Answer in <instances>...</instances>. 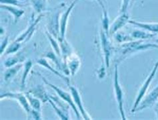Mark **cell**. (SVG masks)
I'll use <instances>...</instances> for the list:
<instances>
[{
  "mask_svg": "<svg viewBox=\"0 0 158 120\" xmlns=\"http://www.w3.org/2000/svg\"><path fill=\"white\" fill-rule=\"evenodd\" d=\"M40 76L41 77V78H42L43 81H44V82H45V84L49 85V86L51 88H52L53 90H55L56 92L58 94V96H59L62 99H64V100L65 101L67 102V103H68V104H69L71 107H72L73 111H75V113H76V115H77V118L80 119V114H79V113H78L77 108V107H76V104H75L74 101H73L72 96H71L68 93L65 92V91L62 90L61 89L58 87H57V86H56V85H54L50 83V82H49L46 79H45V78L44 77H42V75H41V74H40Z\"/></svg>",
  "mask_w": 158,
  "mask_h": 120,
  "instance_id": "1",
  "label": "cell"
},
{
  "mask_svg": "<svg viewBox=\"0 0 158 120\" xmlns=\"http://www.w3.org/2000/svg\"><path fill=\"white\" fill-rule=\"evenodd\" d=\"M114 92L116 100H117L119 110L120 112V115L122 119H126V116H125V113L123 111V91L119 83V78H118V66L116 65L115 67V75H114Z\"/></svg>",
  "mask_w": 158,
  "mask_h": 120,
  "instance_id": "2",
  "label": "cell"
},
{
  "mask_svg": "<svg viewBox=\"0 0 158 120\" xmlns=\"http://www.w3.org/2000/svg\"><path fill=\"white\" fill-rule=\"evenodd\" d=\"M3 98H10V99H14L17 100L20 105L23 107L24 110L26 111L27 114H31L32 108L29 103L28 99H27V97L24 96L22 93H11V92H7L4 94L1 95V99Z\"/></svg>",
  "mask_w": 158,
  "mask_h": 120,
  "instance_id": "3",
  "label": "cell"
},
{
  "mask_svg": "<svg viewBox=\"0 0 158 120\" xmlns=\"http://www.w3.org/2000/svg\"><path fill=\"white\" fill-rule=\"evenodd\" d=\"M157 68H158V60L157 61V63H156L154 67H153V69L152 70V71L151 72L150 74H149L148 78H147L146 81H145L143 86L141 87V89L139 90V93H138V97H137V99H136V100H135V103H134V108H133V109H132L133 112H134L137 107H138V105L139 104V102L141 101V99L143 97L144 95L145 94V93H146L147 90H148V89L149 87V85H150V83H151L152 80L153 79V77H154L155 74H156V73L157 72Z\"/></svg>",
  "mask_w": 158,
  "mask_h": 120,
  "instance_id": "4",
  "label": "cell"
},
{
  "mask_svg": "<svg viewBox=\"0 0 158 120\" xmlns=\"http://www.w3.org/2000/svg\"><path fill=\"white\" fill-rule=\"evenodd\" d=\"M69 89L71 91V93H72V96L73 99V101L75 103V104H76V105H77L79 109H80V113L83 115V117H84V119H91V118L89 116V115L86 113L84 107V106H83L81 98V97L80 96V93H79L77 89L75 88L74 87H72V86H69Z\"/></svg>",
  "mask_w": 158,
  "mask_h": 120,
  "instance_id": "5",
  "label": "cell"
},
{
  "mask_svg": "<svg viewBox=\"0 0 158 120\" xmlns=\"http://www.w3.org/2000/svg\"><path fill=\"white\" fill-rule=\"evenodd\" d=\"M157 98H158V86L156 87L148 95V97L145 99V100L142 102V103H141L139 107H137L135 111H138L147 108L148 107H150L153 103L157 100Z\"/></svg>",
  "mask_w": 158,
  "mask_h": 120,
  "instance_id": "6",
  "label": "cell"
},
{
  "mask_svg": "<svg viewBox=\"0 0 158 120\" xmlns=\"http://www.w3.org/2000/svg\"><path fill=\"white\" fill-rule=\"evenodd\" d=\"M106 33V32H105ZM104 32L101 31V40H102V45L103 54H104L106 64L107 67H109L110 65V44L107 36Z\"/></svg>",
  "mask_w": 158,
  "mask_h": 120,
  "instance_id": "7",
  "label": "cell"
},
{
  "mask_svg": "<svg viewBox=\"0 0 158 120\" xmlns=\"http://www.w3.org/2000/svg\"><path fill=\"white\" fill-rule=\"evenodd\" d=\"M77 0H75V1L71 4V6L68 8V10L66 11L65 13L62 16V18L61 20V23H60V39L63 40L64 39L65 37V29H66V24H67V21L68 19V16L70 14V11L72 10V8L74 7L75 4L77 2Z\"/></svg>",
  "mask_w": 158,
  "mask_h": 120,
  "instance_id": "8",
  "label": "cell"
},
{
  "mask_svg": "<svg viewBox=\"0 0 158 120\" xmlns=\"http://www.w3.org/2000/svg\"><path fill=\"white\" fill-rule=\"evenodd\" d=\"M128 15L126 14H122V16H119L118 19L114 22L111 28V34H114L116 31L118 30L120 28L123 26L128 22Z\"/></svg>",
  "mask_w": 158,
  "mask_h": 120,
  "instance_id": "9",
  "label": "cell"
},
{
  "mask_svg": "<svg viewBox=\"0 0 158 120\" xmlns=\"http://www.w3.org/2000/svg\"><path fill=\"white\" fill-rule=\"evenodd\" d=\"M48 101L49 103H50V104L53 106V109L56 111V112L57 113V114L58 115H59L60 118L61 119H64V120L69 119L68 111H67V110H66L65 108H64V105H62L61 104H60L59 107L57 106V105L55 104V102H54L53 100H52V99L49 97L48 98Z\"/></svg>",
  "mask_w": 158,
  "mask_h": 120,
  "instance_id": "10",
  "label": "cell"
},
{
  "mask_svg": "<svg viewBox=\"0 0 158 120\" xmlns=\"http://www.w3.org/2000/svg\"><path fill=\"white\" fill-rule=\"evenodd\" d=\"M37 63L40 64L41 66H42V67H45V68H46V69H49V71H51L52 72H53L54 74H56V75L59 76L61 78H62V79H63L65 82H67V83L69 85V78H68V77H66L65 76L62 75V74H60L59 72L56 71L55 69H53L51 67V66L49 64V63H48V61L46 60V59H39L38 60H37Z\"/></svg>",
  "mask_w": 158,
  "mask_h": 120,
  "instance_id": "11",
  "label": "cell"
},
{
  "mask_svg": "<svg viewBox=\"0 0 158 120\" xmlns=\"http://www.w3.org/2000/svg\"><path fill=\"white\" fill-rule=\"evenodd\" d=\"M129 23L132 24L135 26H138L139 28L145 29L152 32H158V24H143V23H139L134 21H128Z\"/></svg>",
  "mask_w": 158,
  "mask_h": 120,
  "instance_id": "12",
  "label": "cell"
},
{
  "mask_svg": "<svg viewBox=\"0 0 158 120\" xmlns=\"http://www.w3.org/2000/svg\"><path fill=\"white\" fill-rule=\"evenodd\" d=\"M26 97L28 99L29 103L32 109L40 111L41 110V102L40 99L36 97H33L31 95H30V93H26Z\"/></svg>",
  "mask_w": 158,
  "mask_h": 120,
  "instance_id": "13",
  "label": "cell"
},
{
  "mask_svg": "<svg viewBox=\"0 0 158 120\" xmlns=\"http://www.w3.org/2000/svg\"><path fill=\"white\" fill-rule=\"evenodd\" d=\"M32 67V62L31 60H27L26 64H25V67L23 70V73L22 74V83H21V89L23 90L25 87H26V81L28 73H30V70Z\"/></svg>",
  "mask_w": 158,
  "mask_h": 120,
  "instance_id": "14",
  "label": "cell"
},
{
  "mask_svg": "<svg viewBox=\"0 0 158 120\" xmlns=\"http://www.w3.org/2000/svg\"><path fill=\"white\" fill-rule=\"evenodd\" d=\"M22 65L21 64H19L18 65H15L14 67H12L10 69H8L7 71L4 74V80L6 81H9L12 78L15 77V75L19 71V69L22 68Z\"/></svg>",
  "mask_w": 158,
  "mask_h": 120,
  "instance_id": "15",
  "label": "cell"
},
{
  "mask_svg": "<svg viewBox=\"0 0 158 120\" xmlns=\"http://www.w3.org/2000/svg\"><path fill=\"white\" fill-rule=\"evenodd\" d=\"M1 8H3V9L7 10L9 11L10 13H11L14 16L15 18V23L17 22L18 20L24 14L23 10H21L18 8L12 7V6H1Z\"/></svg>",
  "mask_w": 158,
  "mask_h": 120,
  "instance_id": "16",
  "label": "cell"
},
{
  "mask_svg": "<svg viewBox=\"0 0 158 120\" xmlns=\"http://www.w3.org/2000/svg\"><path fill=\"white\" fill-rule=\"evenodd\" d=\"M29 92L34 94V96L36 97L41 99L43 101L48 100L49 97L47 96L45 89L43 87H37L36 89L35 88L34 89H33V91H30Z\"/></svg>",
  "mask_w": 158,
  "mask_h": 120,
  "instance_id": "17",
  "label": "cell"
},
{
  "mask_svg": "<svg viewBox=\"0 0 158 120\" xmlns=\"http://www.w3.org/2000/svg\"><path fill=\"white\" fill-rule=\"evenodd\" d=\"M99 3H100V5L102 7L103 12V20H102L103 28L105 30V32L107 34L108 30H109V18H108V15H107V13L106 10L104 5H103V3L102 2L101 0L99 2Z\"/></svg>",
  "mask_w": 158,
  "mask_h": 120,
  "instance_id": "18",
  "label": "cell"
},
{
  "mask_svg": "<svg viewBox=\"0 0 158 120\" xmlns=\"http://www.w3.org/2000/svg\"><path fill=\"white\" fill-rule=\"evenodd\" d=\"M80 60H79V59L77 57L73 58V59L69 61L68 66H69L70 71L72 73V74L73 76L77 72V69H79V67H80Z\"/></svg>",
  "mask_w": 158,
  "mask_h": 120,
  "instance_id": "19",
  "label": "cell"
},
{
  "mask_svg": "<svg viewBox=\"0 0 158 120\" xmlns=\"http://www.w3.org/2000/svg\"><path fill=\"white\" fill-rule=\"evenodd\" d=\"M132 36L135 38H152V37L154 36V34H149V33H145L144 32H141V31H138L136 30L133 32Z\"/></svg>",
  "mask_w": 158,
  "mask_h": 120,
  "instance_id": "20",
  "label": "cell"
},
{
  "mask_svg": "<svg viewBox=\"0 0 158 120\" xmlns=\"http://www.w3.org/2000/svg\"><path fill=\"white\" fill-rule=\"evenodd\" d=\"M20 46H21V44L19 42H16V41H15V42L12 43L9 47V48H7L6 53L7 54V55H8V54H12V53L17 52L19 50V48H20Z\"/></svg>",
  "mask_w": 158,
  "mask_h": 120,
  "instance_id": "21",
  "label": "cell"
},
{
  "mask_svg": "<svg viewBox=\"0 0 158 120\" xmlns=\"http://www.w3.org/2000/svg\"><path fill=\"white\" fill-rule=\"evenodd\" d=\"M19 61V58L11 57V58H9V59H7L5 61V63H4V65H5L6 67L9 68V67H12V66H14V64H17Z\"/></svg>",
  "mask_w": 158,
  "mask_h": 120,
  "instance_id": "22",
  "label": "cell"
},
{
  "mask_svg": "<svg viewBox=\"0 0 158 120\" xmlns=\"http://www.w3.org/2000/svg\"><path fill=\"white\" fill-rule=\"evenodd\" d=\"M48 38H49V40H50V42L52 43V45L53 49L55 50L56 52L57 53V55L58 56H60V48L59 46H58L57 42L52 38V37L50 35L48 34Z\"/></svg>",
  "mask_w": 158,
  "mask_h": 120,
  "instance_id": "23",
  "label": "cell"
},
{
  "mask_svg": "<svg viewBox=\"0 0 158 120\" xmlns=\"http://www.w3.org/2000/svg\"><path fill=\"white\" fill-rule=\"evenodd\" d=\"M129 2H130V0H123V1L122 7V14L127 13V6L129 5Z\"/></svg>",
  "mask_w": 158,
  "mask_h": 120,
  "instance_id": "24",
  "label": "cell"
},
{
  "mask_svg": "<svg viewBox=\"0 0 158 120\" xmlns=\"http://www.w3.org/2000/svg\"><path fill=\"white\" fill-rule=\"evenodd\" d=\"M2 3H7L11 4V5L14 6H19V2L18 0H0Z\"/></svg>",
  "mask_w": 158,
  "mask_h": 120,
  "instance_id": "25",
  "label": "cell"
},
{
  "mask_svg": "<svg viewBox=\"0 0 158 120\" xmlns=\"http://www.w3.org/2000/svg\"><path fill=\"white\" fill-rule=\"evenodd\" d=\"M7 44H8V36L6 37L5 40H3V42L1 44V55H2L3 51L5 50L6 47L7 46Z\"/></svg>",
  "mask_w": 158,
  "mask_h": 120,
  "instance_id": "26",
  "label": "cell"
},
{
  "mask_svg": "<svg viewBox=\"0 0 158 120\" xmlns=\"http://www.w3.org/2000/svg\"><path fill=\"white\" fill-rule=\"evenodd\" d=\"M154 110H155V112H156L157 116V118H158V102H157L156 103L155 107H154Z\"/></svg>",
  "mask_w": 158,
  "mask_h": 120,
  "instance_id": "27",
  "label": "cell"
},
{
  "mask_svg": "<svg viewBox=\"0 0 158 120\" xmlns=\"http://www.w3.org/2000/svg\"><path fill=\"white\" fill-rule=\"evenodd\" d=\"M22 1H23V0H22Z\"/></svg>",
  "mask_w": 158,
  "mask_h": 120,
  "instance_id": "28",
  "label": "cell"
},
{
  "mask_svg": "<svg viewBox=\"0 0 158 120\" xmlns=\"http://www.w3.org/2000/svg\"><path fill=\"white\" fill-rule=\"evenodd\" d=\"M157 41H158V40H157Z\"/></svg>",
  "mask_w": 158,
  "mask_h": 120,
  "instance_id": "29",
  "label": "cell"
}]
</instances>
